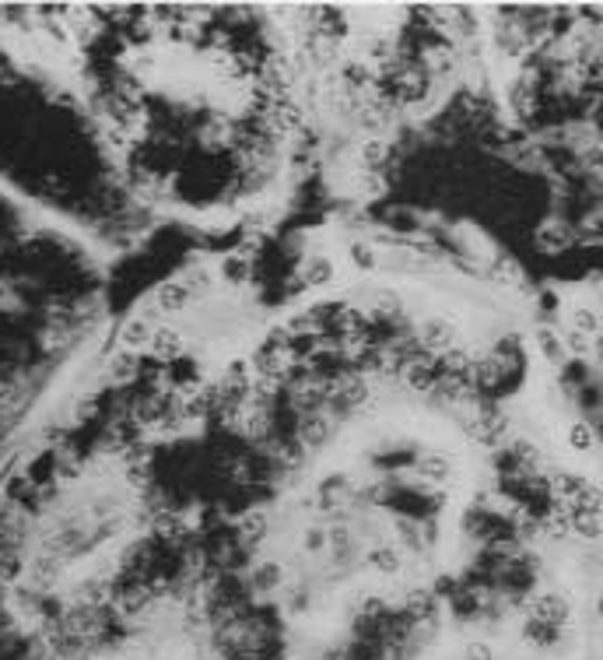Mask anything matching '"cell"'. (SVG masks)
I'll use <instances>...</instances> for the list:
<instances>
[{
    "label": "cell",
    "instance_id": "6da1fadb",
    "mask_svg": "<svg viewBox=\"0 0 603 660\" xmlns=\"http://www.w3.org/2000/svg\"><path fill=\"white\" fill-rule=\"evenodd\" d=\"M463 657H467V660H495V657H491V650H487L484 643H470Z\"/></svg>",
    "mask_w": 603,
    "mask_h": 660
}]
</instances>
